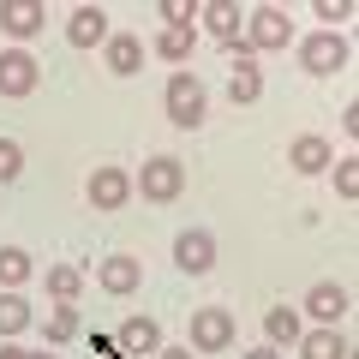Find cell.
Masks as SVG:
<instances>
[{
  "instance_id": "5b68a950",
  "label": "cell",
  "mask_w": 359,
  "mask_h": 359,
  "mask_svg": "<svg viewBox=\"0 0 359 359\" xmlns=\"http://www.w3.org/2000/svg\"><path fill=\"white\" fill-rule=\"evenodd\" d=\"M233 311H222V306H198L192 311V341L186 347H198V353H222V347H233Z\"/></svg>"
},
{
  "instance_id": "9a60e30c",
  "label": "cell",
  "mask_w": 359,
  "mask_h": 359,
  "mask_svg": "<svg viewBox=\"0 0 359 359\" xmlns=\"http://www.w3.org/2000/svg\"><path fill=\"white\" fill-rule=\"evenodd\" d=\"M42 25H48V13H42L36 0H0V30L13 42H30Z\"/></svg>"
},
{
  "instance_id": "8992f818",
  "label": "cell",
  "mask_w": 359,
  "mask_h": 359,
  "mask_svg": "<svg viewBox=\"0 0 359 359\" xmlns=\"http://www.w3.org/2000/svg\"><path fill=\"white\" fill-rule=\"evenodd\" d=\"M347 287L341 282H311V294H306V306H299V318H311L318 330H335V323L347 318Z\"/></svg>"
},
{
  "instance_id": "1f68e13d",
  "label": "cell",
  "mask_w": 359,
  "mask_h": 359,
  "mask_svg": "<svg viewBox=\"0 0 359 359\" xmlns=\"http://www.w3.org/2000/svg\"><path fill=\"white\" fill-rule=\"evenodd\" d=\"M30 359H54V353H30Z\"/></svg>"
},
{
  "instance_id": "3957f363",
  "label": "cell",
  "mask_w": 359,
  "mask_h": 359,
  "mask_svg": "<svg viewBox=\"0 0 359 359\" xmlns=\"http://www.w3.org/2000/svg\"><path fill=\"white\" fill-rule=\"evenodd\" d=\"M287 36H294V25H287V13L282 6H252L245 13V48L252 54H276V48H287Z\"/></svg>"
},
{
  "instance_id": "7402d4cb",
  "label": "cell",
  "mask_w": 359,
  "mask_h": 359,
  "mask_svg": "<svg viewBox=\"0 0 359 359\" xmlns=\"http://www.w3.org/2000/svg\"><path fill=\"white\" fill-rule=\"evenodd\" d=\"M192 48H198V30H162V36H156V54H162L168 66H186Z\"/></svg>"
},
{
  "instance_id": "f1b7e54d",
  "label": "cell",
  "mask_w": 359,
  "mask_h": 359,
  "mask_svg": "<svg viewBox=\"0 0 359 359\" xmlns=\"http://www.w3.org/2000/svg\"><path fill=\"white\" fill-rule=\"evenodd\" d=\"M240 359H282V347H252V353H240Z\"/></svg>"
},
{
  "instance_id": "4316f807",
  "label": "cell",
  "mask_w": 359,
  "mask_h": 359,
  "mask_svg": "<svg viewBox=\"0 0 359 359\" xmlns=\"http://www.w3.org/2000/svg\"><path fill=\"white\" fill-rule=\"evenodd\" d=\"M18 174H25V150L13 138H0V186H13Z\"/></svg>"
},
{
  "instance_id": "30bf717a",
  "label": "cell",
  "mask_w": 359,
  "mask_h": 359,
  "mask_svg": "<svg viewBox=\"0 0 359 359\" xmlns=\"http://www.w3.org/2000/svg\"><path fill=\"white\" fill-rule=\"evenodd\" d=\"M174 264L186 269V276H210V269H216V233L210 228H186L174 240Z\"/></svg>"
},
{
  "instance_id": "603a6c76",
  "label": "cell",
  "mask_w": 359,
  "mask_h": 359,
  "mask_svg": "<svg viewBox=\"0 0 359 359\" xmlns=\"http://www.w3.org/2000/svg\"><path fill=\"white\" fill-rule=\"evenodd\" d=\"M30 323H36V311L25 306L18 294H0V335H25Z\"/></svg>"
},
{
  "instance_id": "8fae6325",
  "label": "cell",
  "mask_w": 359,
  "mask_h": 359,
  "mask_svg": "<svg viewBox=\"0 0 359 359\" xmlns=\"http://www.w3.org/2000/svg\"><path fill=\"white\" fill-rule=\"evenodd\" d=\"M264 96V72H257L252 48H233V66H228V102L233 108H252Z\"/></svg>"
},
{
  "instance_id": "2e32d148",
  "label": "cell",
  "mask_w": 359,
  "mask_h": 359,
  "mask_svg": "<svg viewBox=\"0 0 359 359\" xmlns=\"http://www.w3.org/2000/svg\"><path fill=\"white\" fill-rule=\"evenodd\" d=\"M114 30H108V13L102 6H72V18H66V42L72 48H96V42H108Z\"/></svg>"
},
{
  "instance_id": "ba28073f",
  "label": "cell",
  "mask_w": 359,
  "mask_h": 359,
  "mask_svg": "<svg viewBox=\"0 0 359 359\" xmlns=\"http://www.w3.org/2000/svg\"><path fill=\"white\" fill-rule=\"evenodd\" d=\"M36 84H42L36 54H25V48H0V96H30Z\"/></svg>"
},
{
  "instance_id": "ffe728a7",
  "label": "cell",
  "mask_w": 359,
  "mask_h": 359,
  "mask_svg": "<svg viewBox=\"0 0 359 359\" xmlns=\"http://www.w3.org/2000/svg\"><path fill=\"white\" fill-rule=\"evenodd\" d=\"M30 269L36 264H30L25 245H0V287H6V294H18V287L30 282Z\"/></svg>"
},
{
  "instance_id": "4fadbf2b",
  "label": "cell",
  "mask_w": 359,
  "mask_h": 359,
  "mask_svg": "<svg viewBox=\"0 0 359 359\" xmlns=\"http://www.w3.org/2000/svg\"><path fill=\"white\" fill-rule=\"evenodd\" d=\"M198 18L210 25V36H216V42H228V48H245V42H240L245 13L233 6V0H204V6H198Z\"/></svg>"
},
{
  "instance_id": "52a82bcc",
  "label": "cell",
  "mask_w": 359,
  "mask_h": 359,
  "mask_svg": "<svg viewBox=\"0 0 359 359\" xmlns=\"http://www.w3.org/2000/svg\"><path fill=\"white\" fill-rule=\"evenodd\" d=\"M114 353L120 359H156L162 353V323L156 318H126L120 335H114Z\"/></svg>"
},
{
  "instance_id": "44dd1931",
  "label": "cell",
  "mask_w": 359,
  "mask_h": 359,
  "mask_svg": "<svg viewBox=\"0 0 359 359\" xmlns=\"http://www.w3.org/2000/svg\"><path fill=\"white\" fill-rule=\"evenodd\" d=\"M42 282H48V294L60 299V306H72V299L84 294V269H78V264H48V276H42Z\"/></svg>"
},
{
  "instance_id": "cb8c5ba5",
  "label": "cell",
  "mask_w": 359,
  "mask_h": 359,
  "mask_svg": "<svg viewBox=\"0 0 359 359\" xmlns=\"http://www.w3.org/2000/svg\"><path fill=\"white\" fill-rule=\"evenodd\" d=\"M162 30H198V0H162Z\"/></svg>"
},
{
  "instance_id": "d6986e66",
  "label": "cell",
  "mask_w": 359,
  "mask_h": 359,
  "mask_svg": "<svg viewBox=\"0 0 359 359\" xmlns=\"http://www.w3.org/2000/svg\"><path fill=\"white\" fill-rule=\"evenodd\" d=\"M294 347H299V359H347V341H341V330H306Z\"/></svg>"
},
{
  "instance_id": "277c9868",
  "label": "cell",
  "mask_w": 359,
  "mask_h": 359,
  "mask_svg": "<svg viewBox=\"0 0 359 359\" xmlns=\"http://www.w3.org/2000/svg\"><path fill=\"white\" fill-rule=\"evenodd\" d=\"M299 66H306L311 78H330L347 66V36L341 30H311L306 42H299Z\"/></svg>"
},
{
  "instance_id": "4dcf8cb0",
  "label": "cell",
  "mask_w": 359,
  "mask_h": 359,
  "mask_svg": "<svg viewBox=\"0 0 359 359\" xmlns=\"http://www.w3.org/2000/svg\"><path fill=\"white\" fill-rule=\"evenodd\" d=\"M0 359H30V353H25V347H13V341H6V347H0Z\"/></svg>"
},
{
  "instance_id": "ac0fdd59",
  "label": "cell",
  "mask_w": 359,
  "mask_h": 359,
  "mask_svg": "<svg viewBox=\"0 0 359 359\" xmlns=\"http://www.w3.org/2000/svg\"><path fill=\"white\" fill-rule=\"evenodd\" d=\"M102 48H108V72H114V78H132V72L144 66V42L126 36V30H120V36H108Z\"/></svg>"
},
{
  "instance_id": "5bb4252c",
  "label": "cell",
  "mask_w": 359,
  "mask_h": 359,
  "mask_svg": "<svg viewBox=\"0 0 359 359\" xmlns=\"http://www.w3.org/2000/svg\"><path fill=\"white\" fill-rule=\"evenodd\" d=\"M330 162H335V150L318 132H299V138L287 144V168H294V174H330Z\"/></svg>"
},
{
  "instance_id": "e0dca14e",
  "label": "cell",
  "mask_w": 359,
  "mask_h": 359,
  "mask_svg": "<svg viewBox=\"0 0 359 359\" xmlns=\"http://www.w3.org/2000/svg\"><path fill=\"white\" fill-rule=\"evenodd\" d=\"M264 335H269L264 347H294L299 335H306V318H299L294 306H269L264 311Z\"/></svg>"
},
{
  "instance_id": "484cf974",
  "label": "cell",
  "mask_w": 359,
  "mask_h": 359,
  "mask_svg": "<svg viewBox=\"0 0 359 359\" xmlns=\"http://www.w3.org/2000/svg\"><path fill=\"white\" fill-rule=\"evenodd\" d=\"M330 174H335V192L353 204V198H359V162H353V156H341V162H330Z\"/></svg>"
},
{
  "instance_id": "7c38bea8",
  "label": "cell",
  "mask_w": 359,
  "mask_h": 359,
  "mask_svg": "<svg viewBox=\"0 0 359 359\" xmlns=\"http://www.w3.org/2000/svg\"><path fill=\"white\" fill-rule=\"evenodd\" d=\"M138 282H144V264L138 257H108V264H96V287L102 294H114V299H126V294H138Z\"/></svg>"
},
{
  "instance_id": "d6a6232c",
  "label": "cell",
  "mask_w": 359,
  "mask_h": 359,
  "mask_svg": "<svg viewBox=\"0 0 359 359\" xmlns=\"http://www.w3.org/2000/svg\"><path fill=\"white\" fill-rule=\"evenodd\" d=\"M108 359H120V353H108Z\"/></svg>"
},
{
  "instance_id": "d4e9b609",
  "label": "cell",
  "mask_w": 359,
  "mask_h": 359,
  "mask_svg": "<svg viewBox=\"0 0 359 359\" xmlns=\"http://www.w3.org/2000/svg\"><path fill=\"white\" fill-rule=\"evenodd\" d=\"M42 330H48V347H60V341H72V335H78V311H72V306H60V311H48V323H42Z\"/></svg>"
},
{
  "instance_id": "6da1fadb",
  "label": "cell",
  "mask_w": 359,
  "mask_h": 359,
  "mask_svg": "<svg viewBox=\"0 0 359 359\" xmlns=\"http://www.w3.org/2000/svg\"><path fill=\"white\" fill-rule=\"evenodd\" d=\"M162 108H168V120H174L180 132H198V126H204V114H210V96H204V84H198V72H168Z\"/></svg>"
},
{
  "instance_id": "9c48e42d",
  "label": "cell",
  "mask_w": 359,
  "mask_h": 359,
  "mask_svg": "<svg viewBox=\"0 0 359 359\" xmlns=\"http://www.w3.org/2000/svg\"><path fill=\"white\" fill-rule=\"evenodd\" d=\"M84 198H90V210H126L132 174H126V168H96V174L84 180Z\"/></svg>"
},
{
  "instance_id": "7a4b0ae2",
  "label": "cell",
  "mask_w": 359,
  "mask_h": 359,
  "mask_svg": "<svg viewBox=\"0 0 359 359\" xmlns=\"http://www.w3.org/2000/svg\"><path fill=\"white\" fill-rule=\"evenodd\" d=\"M132 192H138L144 204H174V198L186 192V162H180V156H150V162L132 174Z\"/></svg>"
},
{
  "instance_id": "83f0119b",
  "label": "cell",
  "mask_w": 359,
  "mask_h": 359,
  "mask_svg": "<svg viewBox=\"0 0 359 359\" xmlns=\"http://www.w3.org/2000/svg\"><path fill=\"white\" fill-rule=\"evenodd\" d=\"M318 18L323 25H341V18H353V6L347 0H318Z\"/></svg>"
},
{
  "instance_id": "f546056e",
  "label": "cell",
  "mask_w": 359,
  "mask_h": 359,
  "mask_svg": "<svg viewBox=\"0 0 359 359\" xmlns=\"http://www.w3.org/2000/svg\"><path fill=\"white\" fill-rule=\"evenodd\" d=\"M156 359H192V347H162Z\"/></svg>"
}]
</instances>
